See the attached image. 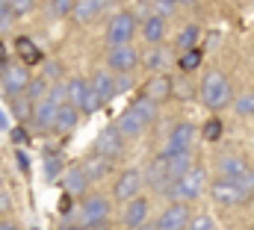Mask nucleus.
Listing matches in <instances>:
<instances>
[{"mask_svg": "<svg viewBox=\"0 0 254 230\" xmlns=\"http://www.w3.org/2000/svg\"><path fill=\"white\" fill-rule=\"evenodd\" d=\"M201 101H204L210 110L228 107V101H231V83H228V77L219 74V71H210V74L204 77V83H201Z\"/></svg>", "mask_w": 254, "mask_h": 230, "instance_id": "f257e3e1", "label": "nucleus"}, {"mask_svg": "<svg viewBox=\"0 0 254 230\" xmlns=\"http://www.w3.org/2000/svg\"><path fill=\"white\" fill-rule=\"evenodd\" d=\"M204 183H207V172H204V169H198V166H192L190 172L184 174L181 180H175L166 192H169L175 201H181V204H184V201H195V198L204 192Z\"/></svg>", "mask_w": 254, "mask_h": 230, "instance_id": "f03ea898", "label": "nucleus"}, {"mask_svg": "<svg viewBox=\"0 0 254 230\" xmlns=\"http://www.w3.org/2000/svg\"><path fill=\"white\" fill-rule=\"evenodd\" d=\"M107 219H110V201H107L104 195L86 198V204H83V210H80V228L101 230V228H107Z\"/></svg>", "mask_w": 254, "mask_h": 230, "instance_id": "7ed1b4c3", "label": "nucleus"}, {"mask_svg": "<svg viewBox=\"0 0 254 230\" xmlns=\"http://www.w3.org/2000/svg\"><path fill=\"white\" fill-rule=\"evenodd\" d=\"M133 33H136V18L130 12H116L107 27V42H110V48H122V45L133 42Z\"/></svg>", "mask_w": 254, "mask_h": 230, "instance_id": "20e7f679", "label": "nucleus"}, {"mask_svg": "<svg viewBox=\"0 0 254 230\" xmlns=\"http://www.w3.org/2000/svg\"><path fill=\"white\" fill-rule=\"evenodd\" d=\"M30 68L27 65H6L3 68V77H0V83H3V89H6V95L9 98H18V95H24L27 92V86H30Z\"/></svg>", "mask_w": 254, "mask_h": 230, "instance_id": "39448f33", "label": "nucleus"}, {"mask_svg": "<svg viewBox=\"0 0 254 230\" xmlns=\"http://www.w3.org/2000/svg\"><path fill=\"white\" fill-rule=\"evenodd\" d=\"M122 151H125V136H122L116 127L101 130V136L95 139V154L113 163V160H119V157H122Z\"/></svg>", "mask_w": 254, "mask_h": 230, "instance_id": "423d86ee", "label": "nucleus"}, {"mask_svg": "<svg viewBox=\"0 0 254 230\" xmlns=\"http://www.w3.org/2000/svg\"><path fill=\"white\" fill-rule=\"evenodd\" d=\"M210 192H213V198H216V204H222V207H240L243 201H249V195L234 183V180H228V177H219V180H213V186H210Z\"/></svg>", "mask_w": 254, "mask_h": 230, "instance_id": "0eeeda50", "label": "nucleus"}, {"mask_svg": "<svg viewBox=\"0 0 254 230\" xmlns=\"http://www.w3.org/2000/svg\"><path fill=\"white\" fill-rule=\"evenodd\" d=\"M190 228V207L175 201L172 207L163 210V216L157 219V230H187Z\"/></svg>", "mask_w": 254, "mask_h": 230, "instance_id": "6e6552de", "label": "nucleus"}, {"mask_svg": "<svg viewBox=\"0 0 254 230\" xmlns=\"http://www.w3.org/2000/svg\"><path fill=\"white\" fill-rule=\"evenodd\" d=\"M110 71L116 74H130L136 65H139V54L133 45H122V48H110V57H107Z\"/></svg>", "mask_w": 254, "mask_h": 230, "instance_id": "1a4fd4ad", "label": "nucleus"}, {"mask_svg": "<svg viewBox=\"0 0 254 230\" xmlns=\"http://www.w3.org/2000/svg\"><path fill=\"white\" fill-rule=\"evenodd\" d=\"M142 183H145L142 172H136V169H127V172L119 174L113 195H116L119 201H133V198H139V189H142Z\"/></svg>", "mask_w": 254, "mask_h": 230, "instance_id": "9d476101", "label": "nucleus"}, {"mask_svg": "<svg viewBox=\"0 0 254 230\" xmlns=\"http://www.w3.org/2000/svg\"><path fill=\"white\" fill-rule=\"evenodd\" d=\"M89 86H92L95 98L101 101V107L113 104V98H116V92H119V86H116V77H113L110 71H98V74L89 80Z\"/></svg>", "mask_w": 254, "mask_h": 230, "instance_id": "9b49d317", "label": "nucleus"}, {"mask_svg": "<svg viewBox=\"0 0 254 230\" xmlns=\"http://www.w3.org/2000/svg\"><path fill=\"white\" fill-rule=\"evenodd\" d=\"M163 157V166H166V177L175 183L181 180L184 174L192 169V154L190 151H175V154H160Z\"/></svg>", "mask_w": 254, "mask_h": 230, "instance_id": "f8f14e48", "label": "nucleus"}, {"mask_svg": "<svg viewBox=\"0 0 254 230\" xmlns=\"http://www.w3.org/2000/svg\"><path fill=\"white\" fill-rule=\"evenodd\" d=\"M172 77H166V74H154L148 83H145V89H142V98H148V101H154V104H163V101H169L172 98Z\"/></svg>", "mask_w": 254, "mask_h": 230, "instance_id": "ddd939ff", "label": "nucleus"}, {"mask_svg": "<svg viewBox=\"0 0 254 230\" xmlns=\"http://www.w3.org/2000/svg\"><path fill=\"white\" fill-rule=\"evenodd\" d=\"M113 0H74V9H71V18L77 24H86V21H95Z\"/></svg>", "mask_w": 254, "mask_h": 230, "instance_id": "4468645a", "label": "nucleus"}, {"mask_svg": "<svg viewBox=\"0 0 254 230\" xmlns=\"http://www.w3.org/2000/svg\"><path fill=\"white\" fill-rule=\"evenodd\" d=\"M148 210H151L148 198H133V201H127L125 216H122L125 228H127V230H136L139 225H145V219H148Z\"/></svg>", "mask_w": 254, "mask_h": 230, "instance_id": "2eb2a0df", "label": "nucleus"}, {"mask_svg": "<svg viewBox=\"0 0 254 230\" xmlns=\"http://www.w3.org/2000/svg\"><path fill=\"white\" fill-rule=\"evenodd\" d=\"M60 107H63V104H57V101L48 95L45 101L36 104V110H33V124H36L39 130H51V127H54V118L60 113Z\"/></svg>", "mask_w": 254, "mask_h": 230, "instance_id": "dca6fc26", "label": "nucleus"}, {"mask_svg": "<svg viewBox=\"0 0 254 230\" xmlns=\"http://www.w3.org/2000/svg\"><path fill=\"white\" fill-rule=\"evenodd\" d=\"M192 136H195V127H192L190 121H181V124H175V130H172V136H169V145H166V151H163V154L190 151Z\"/></svg>", "mask_w": 254, "mask_h": 230, "instance_id": "f3484780", "label": "nucleus"}, {"mask_svg": "<svg viewBox=\"0 0 254 230\" xmlns=\"http://www.w3.org/2000/svg\"><path fill=\"white\" fill-rule=\"evenodd\" d=\"M89 92H92V86H89L83 77H74V80H68V83H65V98H68V104H71L77 113L86 107V98H89Z\"/></svg>", "mask_w": 254, "mask_h": 230, "instance_id": "a211bd4d", "label": "nucleus"}, {"mask_svg": "<svg viewBox=\"0 0 254 230\" xmlns=\"http://www.w3.org/2000/svg\"><path fill=\"white\" fill-rule=\"evenodd\" d=\"M89 183H92V180L86 177L83 166H71V169H65V174H63L65 195H80V192H86V186H89Z\"/></svg>", "mask_w": 254, "mask_h": 230, "instance_id": "6ab92c4d", "label": "nucleus"}, {"mask_svg": "<svg viewBox=\"0 0 254 230\" xmlns=\"http://www.w3.org/2000/svg\"><path fill=\"white\" fill-rule=\"evenodd\" d=\"M15 54L21 59V65H39L42 62V51H39V45L33 42V39H27V36H18L15 39Z\"/></svg>", "mask_w": 254, "mask_h": 230, "instance_id": "aec40b11", "label": "nucleus"}, {"mask_svg": "<svg viewBox=\"0 0 254 230\" xmlns=\"http://www.w3.org/2000/svg\"><path fill=\"white\" fill-rule=\"evenodd\" d=\"M142 33H145V42L157 48V45L163 42V36H166V18H160V15H148L145 24H142Z\"/></svg>", "mask_w": 254, "mask_h": 230, "instance_id": "412c9836", "label": "nucleus"}, {"mask_svg": "<svg viewBox=\"0 0 254 230\" xmlns=\"http://www.w3.org/2000/svg\"><path fill=\"white\" fill-rule=\"evenodd\" d=\"M77 118H80V113H77L71 104H63L60 113H57V118H54V127H51V130H57L60 136H65V133H71V130L77 127Z\"/></svg>", "mask_w": 254, "mask_h": 230, "instance_id": "4be33fe9", "label": "nucleus"}, {"mask_svg": "<svg viewBox=\"0 0 254 230\" xmlns=\"http://www.w3.org/2000/svg\"><path fill=\"white\" fill-rule=\"evenodd\" d=\"M145 127H148V124H145V121H142L139 115L133 113L130 107H127L125 113H122V118H119V124H116V130H119L122 136H139V133H142Z\"/></svg>", "mask_w": 254, "mask_h": 230, "instance_id": "5701e85b", "label": "nucleus"}, {"mask_svg": "<svg viewBox=\"0 0 254 230\" xmlns=\"http://www.w3.org/2000/svg\"><path fill=\"white\" fill-rule=\"evenodd\" d=\"M219 172H222V177H228V180H240L243 174L249 172V166L240 157H222L219 160Z\"/></svg>", "mask_w": 254, "mask_h": 230, "instance_id": "b1692460", "label": "nucleus"}, {"mask_svg": "<svg viewBox=\"0 0 254 230\" xmlns=\"http://www.w3.org/2000/svg\"><path fill=\"white\" fill-rule=\"evenodd\" d=\"M80 166H83V172H86V177H89L92 183H95V180H101L104 174L110 172V160H104V157H98V154H95V157H89V160H86V163H80Z\"/></svg>", "mask_w": 254, "mask_h": 230, "instance_id": "393cba45", "label": "nucleus"}, {"mask_svg": "<svg viewBox=\"0 0 254 230\" xmlns=\"http://www.w3.org/2000/svg\"><path fill=\"white\" fill-rule=\"evenodd\" d=\"M12 110H15V118H18V121H30L36 104H33L27 95H18V98H12Z\"/></svg>", "mask_w": 254, "mask_h": 230, "instance_id": "a878e982", "label": "nucleus"}, {"mask_svg": "<svg viewBox=\"0 0 254 230\" xmlns=\"http://www.w3.org/2000/svg\"><path fill=\"white\" fill-rule=\"evenodd\" d=\"M33 104H39V101H45L48 98V80L45 77H39V80H30V86H27V92H24Z\"/></svg>", "mask_w": 254, "mask_h": 230, "instance_id": "bb28decb", "label": "nucleus"}, {"mask_svg": "<svg viewBox=\"0 0 254 230\" xmlns=\"http://www.w3.org/2000/svg\"><path fill=\"white\" fill-rule=\"evenodd\" d=\"M198 33H201L198 27H187V30H184L181 36H178V48H181L184 54H187V51H195V42H198Z\"/></svg>", "mask_w": 254, "mask_h": 230, "instance_id": "cd10ccee", "label": "nucleus"}, {"mask_svg": "<svg viewBox=\"0 0 254 230\" xmlns=\"http://www.w3.org/2000/svg\"><path fill=\"white\" fill-rule=\"evenodd\" d=\"M201 59H204V54H201L198 48H195V51H187V54L181 57V68H184V71H195V68L201 65Z\"/></svg>", "mask_w": 254, "mask_h": 230, "instance_id": "c85d7f7f", "label": "nucleus"}, {"mask_svg": "<svg viewBox=\"0 0 254 230\" xmlns=\"http://www.w3.org/2000/svg\"><path fill=\"white\" fill-rule=\"evenodd\" d=\"M204 139H207V142H219V139H222V121H219V118H210V121L204 124Z\"/></svg>", "mask_w": 254, "mask_h": 230, "instance_id": "c756f323", "label": "nucleus"}, {"mask_svg": "<svg viewBox=\"0 0 254 230\" xmlns=\"http://www.w3.org/2000/svg\"><path fill=\"white\" fill-rule=\"evenodd\" d=\"M74 9V0H51V15L54 18H68Z\"/></svg>", "mask_w": 254, "mask_h": 230, "instance_id": "7c9ffc66", "label": "nucleus"}, {"mask_svg": "<svg viewBox=\"0 0 254 230\" xmlns=\"http://www.w3.org/2000/svg\"><path fill=\"white\" fill-rule=\"evenodd\" d=\"M6 6H9L12 18H21V15H27L33 9V0H6Z\"/></svg>", "mask_w": 254, "mask_h": 230, "instance_id": "2f4dec72", "label": "nucleus"}, {"mask_svg": "<svg viewBox=\"0 0 254 230\" xmlns=\"http://www.w3.org/2000/svg\"><path fill=\"white\" fill-rule=\"evenodd\" d=\"M163 65H166V54H163L160 48H157V51H151V54L145 57V68H148V71H160Z\"/></svg>", "mask_w": 254, "mask_h": 230, "instance_id": "473e14b6", "label": "nucleus"}, {"mask_svg": "<svg viewBox=\"0 0 254 230\" xmlns=\"http://www.w3.org/2000/svg\"><path fill=\"white\" fill-rule=\"evenodd\" d=\"M237 113L240 115H254V95L249 92V95H243L240 101H237Z\"/></svg>", "mask_w": 254, "mask_h": 230, "instance_id": "72a5a7b5", "label": "nucleus"}, {"mask_svg": "<svg viewBox=\"0 0 254 230\" xmlns=\"http://www.w3.org/2000/svg\"><path fill=\"white\" fill-rule=\"evenodd\" d=\"M187 230H213V219L210 216H195V219H190Z\"/></svg>", "mask_w": 254, "mask_h": 230, "instance_id": "f704fd0d", "label": "nucleus"}, {"mask_svg": "<svg viewBox=\"0 0 254 230\" xmlns=\"http://www.w3.org/2000/svg\"><path fill=\"white\" fill-rule=\"evenodd\" d=\"M45 169H48V177H57V174H60V157H57V154H48Z\"/></svg>", "mask_w": 254, "mask_h": 230, "instance_id": "c9c22d12", "label": "nucleus"}, {"mask_svg": "<svg viewBox=\"0 0 254 230\" xmlns=\"http://www.w3.org/2000/svg\"><path fill=\"white\" fill-rule=\"evenodd\" d=\"M9 207H12L9 195H6V192H0V216H6V213H9Z\"/></svg>", "mask_w": 254, "mask_h": 230, "instance_id": "e433bc0d", "label": "nucleus"}, {"mask_svg": "<svg viewBox=\"0 0 254 230\" xmlns=\"http://www.w3.org/2000/svg\"><path fill=\"white\" fill-rule=\"evenodd\" d=\"M60 213L63 216H71V195H65L63 201H60Z\"/></svg>", "mask_w": 254, "mask_h": 230, "instance_id": "4c0bfd02", "label": "nucleus"}, {"mask_svg": "<svg viewBox=\"0 0 254 230\" xmlns=\"http://www.w3.org/2000/svg\"><path fill=\"white\" fill-rule=\"evenodd\" d=\"M0 230H18V225L9 222V219H0Z\"/></svg>", "mask_w": 254, "mask_h": 230, "instance_id": "58836bf2", "label": "nucleus"}, {"mask_svg": "<svg viewBox=\"0 0 254 230\" xmlns=\"http://www.w3.org/2000/svg\"><path fill=\"white\" fill-rule=\"evenodd\" d=\"M3 65H6V45L0 42V68H3Z\"/></svg>", "mask_w": 254, "mask_h": 230, "instance_id": "ea45409f", "label": "nucleus"}, {"mask_svg": "<svg viewBox=\"0 0 254 230\" xmlns=\"http://www.w3.org/2000/svg\"><path fill=\"white\" fill-rule=\"evenodd\" d=\"M136 230H157V225H148V222H145V225H139Z\"/></svg>", "mask_w": 254, "mask_h": 230, "instance_id": "a19ab883", "label": "nucleus"}, {"mask_svg": "<svg viewBox=\"0 0 254 230\" xmlns=\"http://www.w3.org/2000/svg\"><path fill=\"white\" fill-rule=\"evenodd\" d=\"M60 230H86V228H77V225H65V228H60Z\"/></svg>", "mask_w": 254, "mask_h": 230, "instance_id": "79ce46f5", "label": "nucleus"}, {"mask_svg": "<svg viewBox=\"0 0 254 230\" xmlns=\"http://www.w3.org/2000/svg\"><path fill=\"white\" fill-rule=\"evenodd\" d=\"M0 127H6V118H3V113H0Z\"/></svg>", "mask_w": 254, "mask_h": 230, "instance_id": "37998d69", "label": "nucleus"}, {"mask_svg": "<svg viewBox=\"0 0 254 230\" xmlns=\"http://www.w3.org/2000/svg\"><path fill=\"white\" fill-rule=\"evenodd\" d=\"M178 3H195V0H178Z\"/></svg>", "mask_w": 254, "mask_h": 230, "instance_id": "c03bdc74", "label": "nucleus"}, {"mask_svg": "<svg viewBox=\"0 0 254 230\" xmlns=\"http://www.w3.org/2000/svg\"><path fill=\"white\" fill-rule=\"evenodd\" d=\"M33 230H42V228H33Z\"/></svg>", "mask_w": 254, "mask_h": 230, "instance_id": "a18cd8bd", "label": "nucleus"}, {"mask_svg": "<svg viewBox=\"0 0 254 230\" xmlns=\"http://www.w3.org/2000/svg\"><path fill=\"white\" fill-rule=\"evenodd\" d=\"M246 230H254V228H246Z\"/></svg>", "mask_w": 254, "mask_h": 230, "instance_id": "49530a36", "label": "nucleus"}]
</instances>
